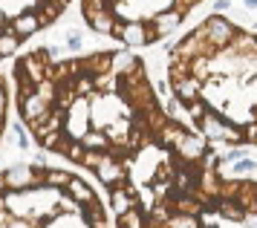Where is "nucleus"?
I'll return each mask as SVG.
<instances>
[{"instance_id":"nucleus-1","label":"nucleus","mask_w":257,"mask_h":228,"mask_svg":"<svg viewBox=\"0 0 257 228\" xmlns=\"http://www.w3.org/2000/svg\"><path fill=\"white\" fill-rule=\"evenodd\" d=\"M67 168L21 162L0 171V228H110L104 202H81Z\"/></svg>"},{"instance_id":"nucleus-2","label":"nucleus","mask_w":257,"mask_h":228,"mask_svg":"<svg viewBox=\"0 0 257 228\" xmlns=\"http://www.w3.org/2000/svg\"><path fill=\"white\" fill-rule=\"evenodd\" d=\"M234 29H237V23H231L228 18H222V15H211V18H205V21L197 26V32L202 35L214 49H222V46L228 44Z\"/></svg>"},{"instance_id":"nucleus-3","label":"nucleus","mask_w":257,"mask_h":228,"mask_svg":"<svg viewBox=\"0 0 257 228\" xmlns=\"http://www.w3.org/2000/svg\"><path fill=\"white\" fill-rule=\"evenodd\" d=\"M44 29V23H41V15H38L35 9H26L21 12V15H15L12 21H9V26H6V32H12L21 44L24 41H29L35 32H41Z\"/></svg>"},{"instance_id":"nucleus-4","label":"nucleus","mask_w":257,"mask_h":228,"mask_svg":"<svg viewBox=\"0 0 257 228\" xmlns=\"http://www.w3.org/2000/svg\"><path fill=\"white\" fill-rule=\"evenodd\" d=\"M182 21H185V18H182L179 12H174V9L153 15L151 21H148V29H151V35H153V44H156L159 38H168L171 32H176V29L182 26Z\"/></svg>"},{"instance_id":"nucleus-5","label":"nucleus","mask_w":257,"mask_h":228,"mask_svg":"<svg viewBox=\"0 0 257 228\" xmlns=\"http://www.w3.org/2000/svg\"><path fill=\"white\" fill-rule=\"evenodd\" d=\"M84 23H87L93 32H98V35H113V26H116L113 15H110L107 9H90V12H84Z\"/></svg>"},{"instance_id":"nucleus-6","label":"nucleus","mask_w":257,"mask_h":228,"mask_svg":"<svg viewBox=\"0 0 257 228\" xmlns=\"http://www.w3.org/2000/svg\"><path fill=\"white\" fill-rule=\"evenodd\" d=\"M257 171V162L254 159H237L231 162V173L234 176H245V173H254Z\"/></svg>"},{"instance_id":"nucleus-7","label":"nucleus","mask_w":257,"mask_h":228,"mask_svg":"<svg viewBox=\"0 0 257 228\" xmlns=\"http://www.w3.org/2000/svg\"><path fill=\"white\" fill-rule=\"evenodd\" d=\"M64 41H67V49H70V52H78V49H81V32H78V29H67V32H64Z\"/></svg>"},{"instance_id":"nucleus-8","label":"nucleus","mask_w":257,"mask_h":228,"mask_svg":"<svg viewBox=\"0 0 257 228\" xmlns=\"http://www.w3.org/2000/svg\"><path fill=\"white\" fill-rule=\"evenodd\" d=\"M211 9H214V15L231 12V0H211Z\"/></svg>"},{"instance_id":"nucleus-9","label":"nucleus","mask_w":257,"mask_h":228,"mask_svg":"<svg viewBox=\"0 0 257 228\" xmlns=\"http://www.w3.org/2000/svg\"><path fill=\"white\" fill-rule=\"evenodd\" d=\"M3 133H6V113H0V142H3Z\"/></svg>"},{"instance_id":"nucleus-10","label":"nucleus","mask_w":257,"mask_h":228,"mask_svg":"<svg viewBox=\"0 0 257 228\" xmlns=\"http://www.w3.org/2000/svg\"><path fill=\"white\" fill-rule=\"evenodd\" d=\"M243 6L245 9H257V0H243Z\"/></svg>"}]
</instances>
